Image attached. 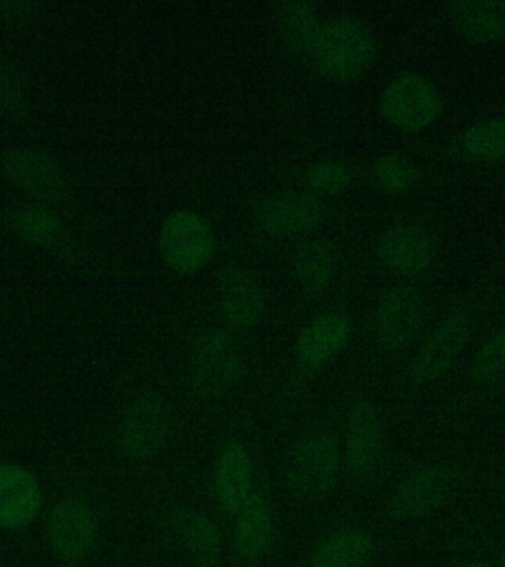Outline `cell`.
Returning <instances> with one entry per match:
<instances>
[{"label": "cell", "mask_w": 505, "mask_h": 567, "mask_svg": "<svg viewBox=\"0 0 505 567\" xmlns=\"http://www.w3.org/2000/svg\"><path fill=\"white\" fill-rule=\"evenodd\" d=\"M379 42L368 22L353 16L323 21L309 60L323 78L337 83L357 82L374 66Z\"/></svg>", "instance_id": "6da1fadb"}, {"label": "cell", "mask_w": 505, "mask_h": 567, "mask_svg": "<svg viewBox=\"0 0 505 567\" xmlns=\"http://www.w3.org/2000/svg\"><path fill=\"white\" fill-rule=\"evenodd\" d=\"M341 467L339 439L330 430L310 429L297 437L288 452L284 485L295 498L317 503L336 489Z\"/></svg>", "instance_id": "7a4b0ae2"}, {"label": "cell", "mask_w": 505, "mask_h": 567, "mask_svg": "<svg viewBox=\"0 0 505 567\" xmlns=\"http://www.w3.org/2000/svg\"><path fill=\"white\" fill-rule=\"evenodd\" d=\"M244 372L241 348L233 332L208 327L195 337L186 362L190 392L202 401H216L233 392Z\"/></svg>", "instance_id": "3957f363"}, {"label": "cell", "mask_w": 505, "mask_h": 567, "mask_svg": "<svg viewBox=\"0 0 505 567\" xmlns=\"http://www.w3.org/2000/svg\"><path fill=\"white\" fill-rule=\"evenodd\" d=\"M455 465L436 463L412 470L390 492L385 513L394 522H419L450 503L460 486Z\"/></svg>", "instance_id": "277c9868"}, {"label": "cell", "mask_w": 505, "mask_h": 567, "mask_svg": "<svg viewBox=\"0 0 505 567\" xmlns=\"http://www.w3.org/2000/svg\"><path fill=\"white\" fill-rule=\"evenodd\" d=\"M157 246L168 269L182 277H190L210 265L216 252V237L210 221L198 212L176 210L159 226Z\"/></svg>", "instance_id": "5b68a950"}, {"label": "cell", "mask_w": 505, "mask_h": 567, "mask_svg": "<svg viewBox=\"0 0 505 567\" xmlns=\"http://www.w3.org/2000/svg\"><path fill=\"white\" fill-rule=\"evenodd\" d=\"M44 536L52 556L64 565L86 560L100 539V518L89 501L62 496L48 509Z\"/></svg>", "instance_id": "8992f818"}, {"label": "cell", "mask_w": 505, "mask_h": 567, "mask_svg": "<svg viewBox=\"0 0 505 567\" xmlns=\"http://www.w3.org/2000/svg\"><path fill=\"white\" fill-rule=\"evenodd\" d=\"M173 427L171 403L162 393L140 394L120 416L117 446L126 458L148 461L166 447Z\"/></svg>", "instance_id": "52a82bcc"}, {"label": "cell", "mask_w": 505, "mask_h": 567, "mask_svg": "<svg viewBox=\"0 0 505 567\" xmlns=\"http://www.w3.org/2000/svg\"><path fill=\"white\" fill-rule=\"evenodd\" d=\"M442 110V96L436 86L415 71L396 75L381 92V115L390 126L402 132L424 131L436 123Z\"/></svg>", "instance_id": "ba28073f"}, {"label": "cell", "mask_w": 505, "mask_h": 567, "mask_svg": "<svg viewBox=\"0 0 505 567\" xmlns=\"http://www.w3.org/2000/svg\"><path fill=\"white\" fill-rule=\"evenodd\" d=\"M474 332V319L464 309L447 313L416 349L408 375L416 385L436 383L458 361Z\"/></svg>", "instance_id": "9c48e42d"}, {"label": "cell", "mask_w": 505, "mask_h": 567, "mask_svg": "<svg viewBox=\"0 0 505 567\" xmlns=\"http://www.w3.org/2000/svg\"><path fill=\"white\" fill-rule=\"evenodd\" d=\"M0 173L34 203L51 207L64 202L69 182L64 168L42 150L18 146L0 158Z\"/></svg>", "instance_id": "30bf717a"}, {"label": "cell", "mask_w": 505, "mask_h": 567, "mask_svg": "<svg viewBox=\"0 0 505 567\" xmlns=\"http://www.w3.org/2000/svg\"><path fill=\"white\" fill-rule=\"evenodd\" d=\"M424 317V300L415 288L408 286L388 288L381 292L375 305V343L388 353L403 352L420 336Z\"/></svg>", "instance_id": "8fae6325"}, {"label": "cell", "mask_w": 505, "mask_h": 567, "mask_svg": "<svg viewBox=\"0 0 505 567\" xmlns=\"http://www.w3.org/2000/svg\"><path fill=\"white\" fill-rule=\"evenodd\" d=\"M385 432L379 408L368 399L350 405L344 419L341 458L348 472L367 478L379 468L384 454Z\"/></svg>", "instance_id": "7c38bea8"}, {"label": "cell", "mask_w": 505, "mask_h": 567, "mask_svg": "<svg viewBox=\"0 0 505 567\" xmlns=\"http://www.w3.org/2000/svg\"><path fill=\"white\" fill-rule=\"evenodd\" d=\"M327 207L312 190H282L256 208V224L274 238L308 234L326 219Z\"/></svg>", "instance_id": "4fadbf2b"}, {"label": "cell", "mask_w": 505, "mask_h": 567, "mask_svg": "<svg viewBox=\"0 0 505 567\" xmlns=\"http://www.w3.org/2000/svg\"><path fill=\"white\" fill-rule=\"evenodd\" d=\"M217 306L229 330L248 332L264 322L268 301L255 275L241 266L228 265L217 279Z\"/></svg>", "instance_id": "5bb4252c"}, {"label": "cell", "mask_w": 505, "mask_h": 567, "mask_svg": "<svg viewBox=\"0 0 505 567\" xmlns=\"http://www.w3.org/2000/svg\"><path fill=\"white\" fill-rule=\"evenodd\" d=\"M352 322L340 310H327L310 319L297 336L295 359L306 374H315L330 365L348 348Z\"/></svg>", "instance_id": "9a60e30c"}, {"label": "cell", "mask_w": 505, "mask_h": 567, "mask_svg": "<svg viewBox=\"0 0 505 567\" xmlns=\"http://www.w3.org/2000/svg\"><path fill=\"white\" fill-rule=\"evenodd\" d=\"M44 508L39 477L25 465L0 461V530H24Z\"/></svg>", "instance_id": "2e32d148"}, {"label": "cell", "mask_w": 505, "mask_h": 567, "mask_svg": "<svg viewBox=\"0 0 505 567\" xmlns=\"http://www.w3.org/2000/svg\"><path fill=\"white\" fill-rule=\"evenodd\" d=\"M212 486L216 504L228 516L255 494V463L243 442L229 441L220 447L213 464Z\"/></svg>", "instance_id": "e0dca14e"}, {"label": "cell", "mask_w": 505, "mask_h": 567, "mask_svg": "<svg viewBox=\"0 0 505 567\" xmlns=\"http://www.w3.org/2000/svg\"><path fill=\"white\" fill-rule=\"evenodd\" d=\"M377 256L390 272L405 278L419 277L434 259L433 239L419 225L396 224L380 235Z\"/></svg>", "instance_id": "ac0fdd59"}, {"label": "cell", "mask_w": 505, "mask_h": 567, "mask_svg": "<svg viewBox=\"0 0 505 567\" xmlns=\"http://www.w3.org/2000/svg\"><path fill=\"white\" fill-rule=\"evenodd\" d=\"M3 221L18 239L30 246L44 248L60 256H74V241L64 220L44 204L31 203L9 208L4 213Z\"/></svg>", "instance_id": "d6986e66"}, {"label": "cell", "mask_w": 505, "mask_h": 567, "mask_svg": "<svg viewBox=\"0 0 505 567\" xmlns=\"http://www.w3.org/2000/svg\"><path fill=\"white\" fill-rule=\"evenodd\" d=\"M168 527L186 556L202 567H213L224 553V535L215 518L202 509L177 507L168 514Z\"/></svg>", "instance_id": "ffe728a7"}, {"label": "cell", "mask_w": 505, "mask_h": 567, "mask_svg": "<svg viewBox=\"0 0 505 567\" xmlns=\"http://www.w3.org/2000/svg\"><path fill=\"white\" fill-rule=\"evenodd\" d=\"M234 518L230 540L235 556L246 563L268 556L275 539V517L268 498L255 492Z\"/></svg>", "instance_id": "44dd1931"}, {"label": "cell", "mask_w": 505, "mask_h": 567, "mask_svg": "<svg viewBox=\"0 0 505 567\" xmlns=\"http://www.w3.org/2000/svg\"><path fill=\"white\" fill-rule=\"evenodd\" d=\"M374 536L359 526H343L319 539L309 554V567H368L374 560Z\"/></svg>", "instance_id": "7402d4cb"}, {"label": "cell", "mask_w": 505, "mask_h": 567, "mask_svg": "<svg viewBox=\"0 0 505 567\" xmlns=\"http://www.w3.org/2000/svg\"><path fill=\"white\" fill-rule=\"evenodd\" d=\"M447 18L460 38L474 44L505 40V0H461L447 4Z\"/></svg>", "instance_id": "603a6c76"}, {"label": "cell", "mask_w": 505, "mask_h": 567, "mask_svg": "<svg viewBox=\"0 0 505 567\" xmlns=\"http://www.w3.org/2000/svg\"><path fill=\"white\" fill-rule=\"evenodd\" d=\"M339 251L330 238H312L297 248L292 256V278L309 296L326 292L334 281Z\"/></svg>", "instance_id": "cb8c5ba5"}, {"label": "cell", "mask_w": 505, "mask_h": 567, "mask_svg": "<svg viewBox=\"0 0 505 567\" xmlns=\"http://www.w3.org/2000/svg\"><path fill=\"white\" fill-rule=\"evenodd\" d=\"M278 18L279 30L287 48L296 55L309 58L323 22L315 4L305 0H291L279 7Z\"/></svg>", "instance_id": "d4e9b609"}, {"label": "cell", "mask_w": 505, "mask_h": 567, "mask_svg": "<svg viewBox=\"0 0 505 567\" xmlns=\"http://www.w3.org/2000/svg\"><path fill=\"white\" fill-rule=\"evenodd\" d=\"M461 144L465 153L478 162L505 159V117L473 124L463 133Z\"/></svg>", "instance_id": "484cf974"}, {"label": "cell", "mask_w": 505, "mask_h": 567, "mask_svg": "<svg viewBox=\"0 0 505 567\" xmlns=\"http://www.w3.org/2000/svg\"><path fill=\"white\" fill-rule=\"evenodd\" d=\"M505 374V327L494 332L474 353L470 380L477 385L495 383Z\"/></svg>", "instance_id": "4316f807"}, {"label": "cell", "mask_w": 505, "mask_h": 567, "mask_svg": "<svg viewBox=\"0 0 505 567\" xmlns=\"http://www.w3.org/2000/svg\"><path fill=\"white\" fill-rule=\"evenodd\" d=\"M372 175L381 190L393 195L410 193L419 181V173L412 163L393 153L381 154L375 159Z\"/></svg>", "instance_id": "83f0119b"}, {"label": "cell", "mask_w": 505, "mask_h": 567, "mask_svg": "<svg viewBox=\"0 0 505 567\" xmlns=\"http://www.w3.org/2000/svg\"><path fill=\"white\" fill-rule=\"evenodd\" d=\"M305 181L313 194L336 195L350 188L353 173L348 164L337 159H321L310 164L306 171Z\"/></svg>", "instance_id": "f1b7e54d"}, {"label": "cell", "mask_w": 505, "mask_h": 567, "mask_svg": "<svg viewBox=\"0 0 505 567\" xmlns=\"http://www.w3.org/2000/svg\"><path fill=\"white\" fill-rule=\"evenodd\" d=\"M25 111L27 91L20 71L8 58L0 55V117L21 118Z\"/></svg>", "instance_id": "f546056e"}, {"label": "cell", "mask_w": 505, "mask_h": 567, "mask_svg": "<svg viewBox=\"0 0 505 567\" xmlns=\"http://www.w3.org/2000/svg\"><path fill=\"white\" fill-rule=\"evenodd\" d=\"M38 12V3L0 2V21L8 25H24L33 20Z\"/></svg>", "instance_id": "4dcf8cb0"}, {"label": "cell", "mask_w": 505, "mask_h": 567, "mask_svg": "<svg viewBox=\"0 0 505 567\" xmlns=\"http://www.w3.org/2000/svg\"><path fill=\"white\" fill-rule=\"evenodd\" d=\"M461 567H495V566H492L491 563H487V561L473 560V561L464 563V565Z\"/></svg>", "instance_id": "1f68e13d"}, {"label": "cell", "mask_w": 505, "mask_h": 567, "mask_svg": "<svg viewBox=\"0 0 505 567\" xmlns=\"http://www.w3.org/2000/svg\"><path fill=\"white\" fill-rule=\"evenodd\" d=\"M499 561H501V567H505V549L503 553H501Z\"/></svg>", "instance_id": "d6a6232c"}, {"label": "cell", "mask_w": 505, "mask_h": 567, "mask_svg": "<svg viewBox=\"0 0 505 567\" xmlns=\"http://www.w3.org/2000/svg\"><path fill=\"white\" fill-rule=\"evenodd\" d=\"M0 567H2V566H0Z\"/></svg>", "instance_id": "836d02e7"}]
</instances>
